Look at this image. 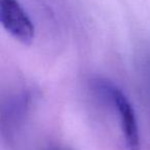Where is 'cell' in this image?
I'll use <instances>...</instances> for the list:
<instances>
[{
	"mask_svg": "<svg viewBox=\"0 0 150 150\" xmlns=\"http://www.w3.org/2000/svg\"><path fill=\"white\" fill-rule=\"evenodd\" d=\"M0 22L5 31L23 44H31L35 29L18 0H0Z\"/></svg>",
	"mask_w": 150,
	"mask_h": 150,
	"instance_id": "obj_1",
	"label": "cell"
},
{
	"mask_svg": "<svg viewBox=\"0 0 150 150\" xmlns=\"http://www.w3.org/2000/svg\"><path fill=\"white\" fill-rule=\"evenodd\" d=\"M109 99L112 101L118 111L121 129H122L127 150H141L137 118H136L135 111L129 99L120 90L114 86L111 88Z\"/></svg>",
	"mask_w": 150,
	"mask_h": 150,
	"instance_id": "obj_2",
	"label": "cell"
}]
</instances>
